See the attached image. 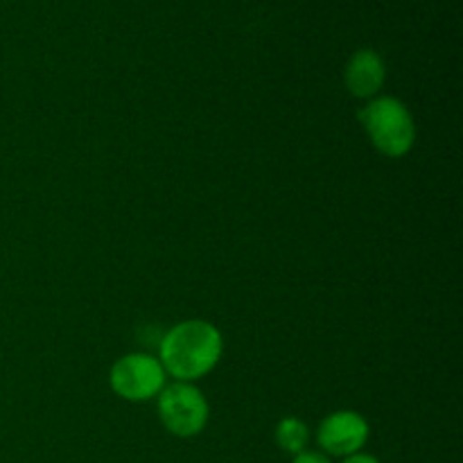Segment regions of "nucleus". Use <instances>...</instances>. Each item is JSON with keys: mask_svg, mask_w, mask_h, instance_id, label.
I'll list each match as a JSON object with an SVG mask.
<instances>
[{"mask_svg": "<svg viewBox=\"0 0 463 463\" xmlns=\"http://www.w3.org/2000/svg\"><path fill=\"white\" fill-rule=\"evenodd\" d=\"M387 80V66L384 59L375 50H357L346 63L344 81L348 93L360 99H373L383 90Z\"/></svg>", "mask_w": 463, "mask_h": 463, "instance_id": "obj_6", "label": "nucleus"}, {"mask_svg": "<svg viewBox=\"0 0 463 463\" xmlns=\"http://www.w3.org/2000/svg\"><path fill=\"white\" fill-rule=\"evenodd\" d=\"M156 411L163 428L179 439H193L203 432L211 419V407L194 383H172L158 393Z\"/></svg>", "mask_w": 463, "mask_h": 463, "instance_id": "obj_3", "label": "nucleus"}, {"mask_svg": "<svg viewBox=\"0 0 463 463\" xmlns=\"http://www.w3.org/2000/svg\"><path fill=\"white\" fill-rule=\"evenodd\" d=\"M292 463H333L330 457H326L324 452H317V450H303L298 455H294Z\"/></svg>", "mask_w": 463, "mask_h": 463, "instance_id": "obj_8", "label": "nucleus"}, {"mask_svg": "<svg viewBox=\"0 0 463 463\" xmlns=\"http://www.w3.org/2000/svg\"><path fill=\"white\" fill-rule=\"evenodd\" d=\"M224 337L211 321L188 319L172 326L158 344V362L176 383H194L222 360Z\"/></svg>", "mask_w": 463, "mask_h": 463, "instance_id": "obj_1", "label": "nucleus"}, {"mask_svg": "<svg viewBox=\"0 0 463 463\" xmlns=\"http://www.w3.org/2000/svg\"><path fill=\"white\" fill-rule=\"evenodd\" d=\"M276 446L280 450L289 452V455H298V452L307 450V443H310V430L297 416H288V419L279 420L276 425Z\"/></svg>", "mask_w": 463, "mask_h": 463, "instance_id": "obj_7", "label": "nucleus"}, {"mask_svg": "<svg viewBox=\"0 0 463 463\" xmlns=\"http://www.w3.org/2000/svg\"><path fill=\"white\" fill-rule=\"evenodd\" d=\"M342 463H380L373 455H366V452H355L351 457H344Z\"/></svg>", "mask_w": 463, "mask_h": 463, "instance_id": "obj_9", "label": "nucleus"}, {"mask_svg": "<svg viewBox=\"0 0 463 463\" xmlns=\"http://www.w3.org/2000/svg\"><path fill=\"white\" fill-rule=\"evenodd\" d=\"M109 383L116 396L127 402H147L167 384V373L158 357L147 353H129L111 366Z\"/></svg>", "mask_w": 463, "mask_h": 463, "instance_id": "obj_4", "label": "nucleus"}, {"mask_svg": "<svg viewBox=\"0 0 463 463\" xmlns=\"http://www.w3.org/2000/svg\"><path fill=\"white\" fill-rule=\"evenodd\" d=\"M360 122L371 145L383 156L401 158L411 152L416 143V125L410 107L402 99L383 95L362 107Z\"/></svg>", "mask_w": 463, "mask_h": 463, "instance_id": "obj_2", "label": "nucleus"}, {"mask_svg": "<svg viewBox=\"0 0 463 463\" xmlns=\"http://www.w3.org/2000/svg\"><path fill=\"white\" fill-rule=\"evenodd\" d=\"M369 423L362 414L351 410L333 411L326 416L317 430V443L326 457H351L355 452H362V448L369 441Z\"/></svg>", "mask_w": 463, "mask_h": 463, "instance_id": "obj_5", "label": "nucleus"}]
</instances>
